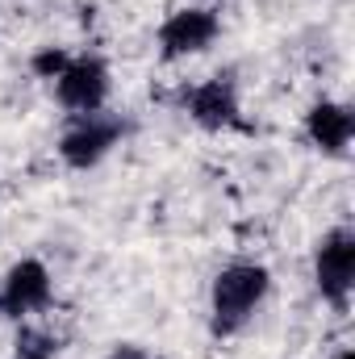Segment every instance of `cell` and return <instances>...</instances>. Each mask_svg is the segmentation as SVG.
Segmentation results:
<instances>
[{
  "mask_svg": "<svg viewBox=\"0 0 355 359\" xmlns=\"http://www.w3.org/2000/svg\"><path fill=\"white\" fill-rule=\"evenodd\" d=\"M184 109L188 117L201 126V130H243V109H239V96L230 80H205L192 92H184Z\"/></svg>",
  "mask_w": 355,
  "mask_h": 359,
  "instance_id": "7",
  "label": "cell"
},
{
  "mask_svg": "<svg viewBox=\"0 0 355 359\" xmlns=\"http://www.w3.org/2000/svg\"><path fill=\"white\" fill-rule=\"evenodd\" d=\"M59 104L72 113H100L109 100V67L96 55H80L67 63V72L55 80Z\"/></svg>",
  "mask_w": 355,
  "mask_h": 359,
  "instance_id": "5",
  "label": "cell"
},
{
  "mask_svg": "<svg viewBox=\"0 0 355 359\" xmlns=\"http://www.w3.org/2000/svg\"><path fill=\"white\" fill-rule=\"evenodd\" d=\"M51 305V271L42 259H17L0 280V313L21 322Z\"/></svg>",
  "mask_w": 355,
  "mask_h": 359,
  "instance_id": "4",
  "label": "cell"
},
{
  "mask_svg": "<svg viewBox=\"0 0 355 359\" xmlns=\"http://www.w3.org/2000/svg\"><path fill=\"white\" fill-rule=\"evenodd\" d=\"M335 359H355V351H351V347H343V351H339Z\"/></svg>",
  "mask_w": 355,
  "mask_h": 359,
  "instance_id": "12",
  "label": "cell"
},
{
  "mask_svg": "<svg viewBox=\"0 0 355 359\" xmlns=\"http://www.w3.org/2000/svg\"><path fill=\"white\" fill-rule=\"evenodd\" d=\"M67 63H72V55L63 50V46H46V50H38L34 55V76H42V80H59L63 72H67Z\"/></svg>",
  "mask_w": 355,
  "mask_h": 359,
  "instance_id": "10",
  "label": "cell"
},
{
  "mask_svg": "<svg viewBox=\"0 0 355 359\" xmlns=\"http://www.w3.org/2000/svg\"><path fill=\"white\" fill-rule=\"evenodd\" d=\"M305 134L309 142L322 151V155H343L351 147V134H355V117L347 104L339 100H318L309 113H305Z\"/></svg>",
  "mask_w": 355,
  "mask_h": 359,
  "instance_id": "8",
  "label": "cell"
},
{
  "mask_svg": "<svg viewBox=\"0 0 355 359\" xmlns=\"http://www.w3.org/2000/svg\"><path fill=\"white\" fill-rule=\"evenodd\" d=\"M314 280H318V292L335 309H347L355 284V234L347 226H335L330 234H322L314 251Z\"/></svg>",
  "mask_w": 355,
  "mask_h": 359,
  "instance_id": "3",
  "label": "cell"
},
{
  "mask_svg": "<svg viewBox=\"0 0 355 359\" xmlns=\"http://www.w3.org/2000/svg\"><path fill=\"white\" fill-rule=\"evenodd\" d=\"M272 288V276L264 264H230L217 271L213 292H209V313H213V334H239L247 318L260 309V301Z\"/></svg>",
  "mask_w": 355,
  "mask_h": 359,
  "instance_id": "1",
  "label": "cell"
},
{
  "mask_svg": "<svg viewBox=\"0 0 355 359\" xmlns=\"http://www.w3.org/2000/svg\"><path fill=\"white\" fill-rule=\"evenodd\" d=\"M121 138H126V121L121 117H109V113H76V121L67 126V134L59 142V155H63L67 168L88 172Z\"/></svg>",
  "mask_w": 355,
  "mask_h": 359,
  "instance_id": "2",
  "label": "cell"
},
{
  "mask_svg": "<svg viewBox=\"0 0 355 359\" xmlns=\"http://www.w3.org/2000/svg\"><path fill=\"white\" fill-rule=\"evenodd\" d=\"M105 359H159V355H151V351H147V347H138V343H117Z\"/></svg>",
  "mask_w": 355,
  "mask_h": 359,
  "instance_id": "11",
  "label": "cell"
},
{
  "mask_svg": "<svg viewBox=\"0 0 355 359\" xmlns=\"http://www.w3.org/2000/svg\"><path fill=\"white\" fill-rule=\"evenodd\" d=\"M17 359H55L59 355V339L51 330H38V326H21L17 330V343H13Z\"/></svg>",
  "mask_w": 355,
  "mask_h": 359,
  "instance_id": "9",
  "label": "cell"
},
{
  "mask_svg": "<svg viewBox=\"0 0 355 359\" xmlns=\"http://www.w3.org/2000/svg\"><path fill=\"white\" fill-rule=\"evenodd\" d=\"M217 17L209 8H176L163 25H159V55L172 63V59H188V55H201L213 46L217 38Z\"/></svg>",
  "mask_w": 355,
  "mask_h": 359,
  "instance_id": "6",
  "label": "cell"
}]
</instances>
